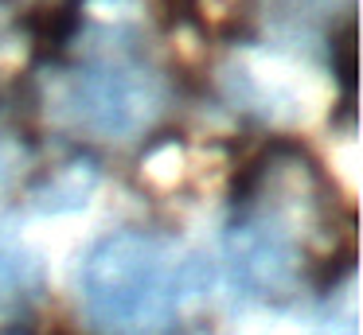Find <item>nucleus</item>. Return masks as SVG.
I'll return each instance as SVG.
<instances>
[{
    "instance_id": "f257e3e1",
    "label": "nucleus",
    "mask_w": 363,
    "mask_h": 335,
    "mask_svg": "<svg viewBox=\"0 0 363 335\" xmlns=\"http://www.w3.org/2000/svg\"><path fill=\"white\" fill-rule=\"evenodd\" d=\"M227 203L223 257L235 288L258 304H293L305 288L313 293L328 257L316 254V242L332 246L355 234L352 222L336 230V183L293 137H269L254 148L230 171Z\"/></svg>"
},
{
    "instance_id": "f03ea898",
    "label": "nucleus",
    "mask_w": 363,
    "mask_h": 335,
    "mask_svg": "<svg viewBox=\"0 0 363 335\" xmlns=\"http://www.w3.org/2000/svg\"><path fill=\"white\" fill-rule=\"evenodd\" d=\"M211 261L172 234L125 226L82 254L79 296L102 335H176L180 316L211 293Z\"/></svg>"
},
{
    "instance_id": "7ed1b4c3",
    "label": "nucleus",
    "mask_w": 363,
    "mask_h": 335,
    "mask_svg": "<svg viewBox=\"0 0 363 335\" xmlns=\"http://www.w3.org/2000/svg\"><path fill=\"white\" fill-rule=\"evenodd\" d=\"M98 43H74L63 62H51V90L40 86V113L90 140H133L157 125L168 82L141 43L145 20H90Z\"/></svg>"
},
{
    "instance_id": "20e7f679",
    "label": "nucleus",
    "mask_w": 363,
    "mask_h": 335,
    "mask_svg": "<svg viewBox=\"0 0 363 335\" xmlns=\"http://www.w3.org/2000/svg\"><path fill=\"white\" fill-rule=\"evenodd\" d=\"M102 183V164L94 152L79 148V152L63 156L55 164H43L24 179V207L35 215H71L90 203V195Z\"/></svg>"
},
{
    "instance_id": "39448f33",
    "label": "nucleus",
    "mask_w": 363,
    "mask_h": 335,
    "mask_svg": "<svg viewBox=\"0 0 363 335\" xmlns=\"http://www.w3.org/2000/svg\"><path fill=\"white\" fill-rule=\"evenodd\" d=\"M43 293V261L12 226L0 222V308L35 300Z\"/></svg>"
},
{
    "instance_id": "423d86ee",
    "label": "nucleus",
    "mask_w": 363,
    "mask_h": 335,
    "mask_svg": "<svg viewBox=\"0 0 363 335\" xmlns=\"http://www.w3.org/2000/svg\"><path fill=\"white\" fill-rule=\"evenodd\" d=\"M24 152H28V132L0 125V187H4V183H9V179L20 171Z\"/></svg>"
},
{
    "instance_id": "0eeeda50",
    "label": "nucleus",
    "mask_w": 363,
    "mask_h": 335,
    "mask_svg": "<svg viewBox=\"0 0 363 335\" xmlns=\"http://www.w3.org/2000/svg\"><path fill=\"white\" fill-rule=\"evenodd\" d=\"M160 4H164V16L172 23H191L199 16V4H203V0H160Z\"/></svg>"
}]
</instances>
